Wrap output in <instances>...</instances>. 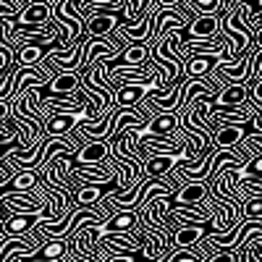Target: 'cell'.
Instances as JSON below:
<instances>
[{"mask_svg":"<svg viewBox=\"0 0 262 262\" xmlns=\"http://www.w3.org/2000/svg\"><path fill=\"white\" fill-rule=\"evenodd\" d=\"M111 142H86L76 155H74V165L79 168H107V158H111Z\"/></svg>","mask_w":262,"mask_h":262,"instance_id":"6da1fadb","label":"cell"},{"mask_svg":"<svg viewBox=\"0 0 262 262\" xmlns=\"http://www.w3.org/2000/svg\"><path fill=\"white\" fill-rule=\"evenodd\" d=\"M254 39H257V48L262 50V27H259V29H254Z\"/></svg>","mask_w":262,"mask_h":262,"instance_id":"ba28073f","label":"cell"},{"mask_svg":"<svg viewBox=\"0 0 262 262\" xmlns=\"http://www.w3.org/2000/svg\"><path fill=\"white\" fill-rule=\"evenodd\" d=\"M205 262H238V254L236 252H212Z\"/></svg>","mask_w":262,"mask_h":262,"instance_id":"8992f818","label":"cell"},{"mask_svg":"<svg viewBox=\"0 0 262 262\" xmlns=\"http://www.w3.org/2000/svg\"><path fill=\"white\" fill-rule=\"evenodd\" d=\"M181 6H184V0H158L155 8H181Z\"/></svg>","mask_w":262,"mask_h":262,"instance_id":"52a82bcc","label":"cell"},{"mask_svg":"<svg viewBox=\"0 0 262 262\" xmlns=\"http://www.w3.org/2000/svg\"><path fill=\"white\" fill-rule=\"evenodd\" d=\"M249 95H252L249 86L231 84V86H226V90L217 95L215 107H247L249 105Z\"/></svg>","mask_w":262,"mask_h":262,"instance_id":"5b68a950","label":"cell"},{"mask_svg":"<svg viewBox=\"0 0 262 262\" xmlns=\"http://www.w3.org/2000/svg\"><path fill=\"white\" fill-rule=\"evenodd\" d=\"M16 27L27 29H53V3H32L18 13Z\"/></svg>","mask_w":262,"mask_h":262,"instance_id":"7a4b0ae2","label":"cell"},{"mask_svg":"<svg viewBox=\"0 0 262 262\" xmlns=\"http://www.w3.org/2000/svg\"><path fill=\"white\" fill-rule=\"evenodd\" d=\"M50 48L48 45H24L21 50H16V66L18 69H37L48 60Z\"/></svg>","mask_w":262,"mask_h":262,"instance_id":"277c9868","label":"cell"},{"mask_svg":"<svg viewBox=\"0 0 262 262\" xmlns=\"http://www.w3.org/2000/svg\"><path fill=\"white\" fill-rule=\"evenodd\" d=\"M152 92V84H126L121 92H116V107H139Z\"/></svg>","mask_w":262,"mask_h":262,"instance_id":"3957f363","label":"cell"}]
</instances>
